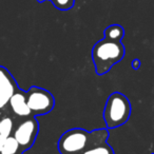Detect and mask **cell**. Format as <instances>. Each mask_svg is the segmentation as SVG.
Masks as SVG:
<instances>
[{
	"instance_id": "2",
	"label": "cell",
	"mask_w": 154,
	"mask_h": 154,
	"mask_svg": "<svg viewBox=\"0 0 154 154\" xmlns=\"http://www.w3.org/2000/svg\"><path fill=\"white\" fill-rule=\"evenodd\" d=\"M126 53L122 41H113L103 38L94 45L92 49V60L97 75H105L113 66L122 60Z\"/></svg>"
},
{
	"instance_id": "4",
	"label": "cell",
	"mask_w": 154,
	"mask_h": 154,
	"mask_svg": "<svg viewBox=\"0 0 154 154\" xmlns=\"http://www.w3.org/2000/svg\"><path fill=\"white\" fill-rule=\"evenodd\" d=\"M26 103L32 116L36 117L49 114L55 107V98L48 90L34 86L26 91Z\"/></svg>"
},
{
	"instance_id": "14",
	"label": "cell",
	"mask_w": 154,
	"mask_h": 154,
	"mask_svg": "<svg viewBox=\"0 0 154 154\" xmlns=\"http://www.w3.org/2000/svg\"><path fill=\"white\" fill-rule=\"evenodd\" d=\"M7 138L8 137H5V136H2V135H0V152H1L3 146H5V140H7Z\"/></svg>"
},
{
	"instance_id": "7",
	"label": "cell",
	"mask_w": 154,
	"mask_h": 154,
	"mask_svg": "<svg viewBox=\"0 0 154 154\" xmlns=\"http://www.w3.org/2000/svg\"><path fill=\"white\" fill-rule=\"evenodd\" d=\"M8 109L11 111L15 117L18 119H22V118L31 117L32 113L29 108L28 103H26V91L19 89L15 94L12 96L11 100L9 103V107Z\"/></svg>"
},
{
	"instance_id": "1",
	"label": "cell",
	"mask_w": 154,
	"mask_h": 154,
	"mask_svg": "<svg viewBox=\"0 0 154 154\" xmlns=\"http://www.w3.org/2000/svg\"><path fill=\"white\" fill-rule=\"evenodd\" d=\"M108 138V129L87 131L82 128H73L62 133L58 139L57 149L60 154H82L90 148L107 141Z\"/></svg>"
},
{
	"instance_id": "12",
	"label": "cell",
	"mask_w": 154,
	"mask_h": 154,
	"mask_svg": "<svg viewBox=\"0 0 154 154\" xmlns=\"http://www.w3.org/2000/svg\"><path fill=\"white\" fill-rule=\"evenodd\" d=\"M54 7L60 11H69L75 5V0H51Z\"/></svg>"
},
{
	"instance_id": "8",
	"label": "cell",
	"mask_w": 154,
	"mask_h": 154,
	"mask_svg": "<svg viewBox=\"0 0 154 154\" xmlns=\"http://www.w3.org/2000/svg\"><path fill=\"white\" fill-rule=\"evenodd\" d=\"M18 118L11 113L9 109L0 112V135L5 137H10L13 135Z\"/></svg>"
},
{
	"instance_id": "3",
	"label": "cell",
	"mask_w": 154,
	"mask_h": 154,
	"mask_svg": "<svg viewBox=\"0 0 154 154\" xmlns=\"http://www.w3.org/2000/svg\"><path fill=\"white\" fill-rule=\"evenodd\" d=\"M132 112L128 97L120 92H114L108 97L103 111V119L108 129H116L129 120Z\"/></svg>"
},
{
	"instance_id": "10",
	"label": "cell",
	"mask_w": 154,
	"mask_h": 154,
	"mask_svg": "<svg viewBox=\"0 0 154 154\" xmlns=\"http://www.w3.org/2000/svg\"><path fill=\"white\" fill-rule=\"evenodd\" d=\"M23 152L20 149L18 141L14 138V136H10L7 138L0 154H22Z\"/></svg>"
},
{
	"instance_id": "11",
	"label": "cell",
	"mask_w": 154,
	"mask_h": 154,
	"mask_svg": "<svg viewBox=\"0 0 154 154\" xmlns=\"http://www.w3.org/2000/svg\"><path fill=\"white\" fill-rule=\"evenodd\" d=\"M82 154H115V152H114L113 148L107 141H105V143H98V145L90 148Z\"/></svg>"
},
{
	"instance_id": "15",
	"label": "cell",
	"mask_w": 154,
	"mask_h": 154,
	"mask_svg": "<svg viewBox=\"0 0 154 154\" xmlns=\"http://www.w3.org/2000/svg\"><path fill=\"white\" fill-rule=\"evenodd\" d=\"M152 154H154V153H152Z\"/></svg>"
},
{
	"instance_id": "6",
	"label": "cell",
	"mask_w": 154,
	"mask_h": 154,
	"mask_svg": "<svg viewBox=\"0 0 154 154\" xmlns=\"http://www.w3.org/2000/svg\"><path fill=\"white\" fill-rule=\"evenodd\" d=\"M19 89L12 73L5 66H0V112L8 109L12 96Z\"/></svg>"
},
{
	"instance_id": "9",
	"label": "cell",
	"mask_w": 154,
	"mask_h": 154,
	"mask_svg": "<svg viewBox=\"0 0 154 154\" xmlns=\"http://www.w3.org/2000/svg\"><path fill=\"white\" fill-rule=\"evenodd\" d=\"M103 38L113 41H122L125 36V30L120 24H111L103 32Z\"/></svg>"
},
{
	"instance_id": "13",
	"label": "cell",
	"mask_w": 154,
	"mask_h": 154,
	"mask_svg": "<svg viewBox=\"0 0 154 154\" xmlns=\"http://www.w3.org/2000/svg\"><path fill=\"white\" fill-rule=\"evenodd\" d=\"M140 64H141L140 60H139L138 58H135V59L132 60V63H131V66H132L133 70L136 71V70H138V69L140 68Z\"/></svg>"
},
{
	"instance_id": "5",
	"label": "cell",
	"mask_w": 154,
	"mask_h": 154,
	"mask_svg": "<svg viewBox=\"0 0 154 154\" xmlns=\"http://www.w3.org/2000/svg\"><path fill=\"white\" fill-rule=\"evenodd\" d=\"M39 133V122L35 116L18 119L12 136L18 141L22 152L26 151L34 145Z\"/></svg>"
}]
</instances>
